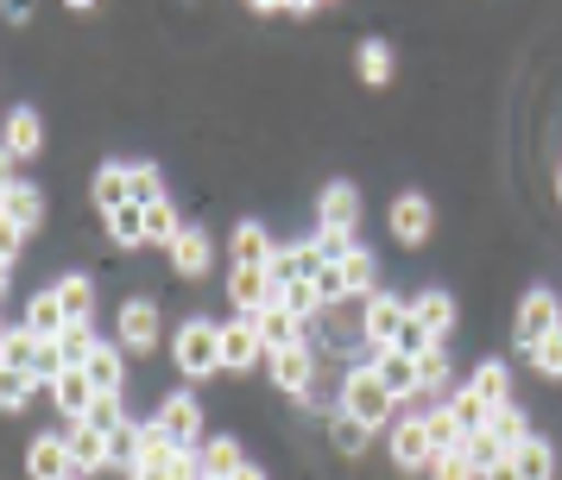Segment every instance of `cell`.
Segmentation results:
<instances>
[{"label":"cell","mask_w":562,"mask_h":480,"mask_svg":"<svg viewBox=\"0 0 562 480\" xmlns=\"http://www.w3.org/2000/svg\"><path fill=\"white\" fill-rule=\"evenodd\" d=\"M335 411H348V417H360L367 429H392L405 411H398V399L385 392V379L373 373V367H348V373L335 379Z\"/></svg>","instance_id":"obj_1"},{"label":"cell","mask_w":562,"mask_h":480,"mask_svg":"<svg viewBox=\"0 0 562 480\" xmlns=\"http://www.w3.org/2000/svg\"><path fill=\"white\" fill-rule=\"evenodd\" d=\"M171 367H178L190 386H203V379L222 373V323L215 316H183L178 328H171Z\"/></svg>","instance_id":"obj_2"},{"label":"cell","mask_w":562,"mask_h":480,"mask_svg":"<svg viewBox=\"0 0 562 480\" xmlns=\"http://www.w3.org/2000/svg\"><path fill=\"white\" fill-rule=\"evenodd\" d=\"M114 342L133 354V360H153L158 348H165V310H158V298H121V310H114Z\"/></svg>","instance_id":"obj_3"},{"label":"cell","mask_w":562,"mask_h":480,"mask_svg":"<svg viewBox=\"0 0 562 480\" xmlns=\"http://www.w3.org/2000/svg\"><path fill=\"white\" fill-rule=\"evenodd\" d=\"M266 379H272V392H284V399H310L323 386V348L316 342H297V348L266 354Z\"/></svg>","instance_id":"obj_4"},{"label":"cell","mask_w":562,"mask_h":480,"mask_svg":"<svg viewBox=\"0 0 562 480\" xmlns=\"http://www.w3.org/2000/svg\"><path fill=\"white\" fill-rule=\"evenodd\" d=\"M557 328H562V298L550 284H531V291L518 298V310H512V348L531 354L537 342H550Z\"/></svg>","instance_id":"obj_5"},{"label":"cell","mask_w":562,"mask_h":480,"mask_svg":"<svg viewBox=\"0 0 562 480\" xmlns=\"http://www.w3.org/2000/svg\"><path fill=\"white\" fill-rule=\"evenodd\" d=\"M38 152H45V121H38L32 101H13L7 126H0V165H7V177H20V165H32Z\"/></svg>","instance_id":"obj_6"},{"label":"cell","mask_w":562,"mask_h":480,"mask_svg":"<svg viewBox=\"0 0 562 480\" xmlns=\"http://www.w3.org/2000/svg\"><path fill=\"white\" fill-rule=\"evenodd\" d=\"M266 335H259L254 316H222V373L228 379H247V373H266Z\"/></svg>","instance_id":"obj_7"},{"label":"cell","mask_w":562,"mask_h":480,"mask_svg":"<svg viewBox=\"0 0 562 480\" xmlns=\"http://www.w3.org/2000/svg\"><path fill=\"white\" fill-rule=\"evenodd\" d=\"M153 417L171 436H178V449H203V436H209V411H203V399L190 392V386H171V392H158V404H153Z\"/></svg>","instance_id":"obj_8"},{"label":"cell","mask_w":562,"mask_h":480,"mask_svg":"<svg viewBox=\"0 0 562 480\" xmlns=\"http://www.w3.org/2000/svg\"><path fill=\"white\" fill-rule=\"evenodd\" d=\"M38 227H45V190L26 183V177H7V183H0V234L32 241Z\"/></svg>","instance_id":"obj_9"},{"label":"cell","mask_w":562,"mask_h":480,"mask_svg":"<svg viewBox=\"0 0 562 480\" xmlns=\"http://www.w3.org/2000/svg\"><path fill=\"white\" fill-rule=\"evenodd\" d=\"M405 323H411V298H398V291H373V298L360 303V328H367V360H373L380 348H392Z\"/></svg>","instance_id":"obj_10"},{"label":"cell","mask_w":562,"mask_h":480,"mask_svg":"<svg viewBox=\"0 0 562 480\" xmlns=\"http://www.w3.org/2000/svg\"><path fill=\"white\" fill-rule=\"evenodd\" d=\"M385 227H392L398 247H424V241L436 234V202L424 197V190H398L392 209H385Z\"/></svg>","instance_id":"obj_11"},{"label":"cell","mask_w":562,"mask_h":480,"mask_svg":"<svg viewBox=\"0 0 562 480\" xmlns=\"http://www.w3.org/2000/svg\"><path fill=\"white\" fill-rule=\"evenodd\" d=\"M26 480H70L77 475V461H70V429H38L26 443Z\"/></svg>","instance_id":"obj_12"},{"label":"cell","mask_w":562,"mask_h":480,"mask_svg":"<svg viewBox=\"0 0 562 480\" xmlns=\"http://www.w3.org/2000/svg\"><path fill=\"white\" fill-rule=\"evenodd\" d=\"M228 303L234 316H259L266 303H279V278H272V266H228Z\"/></svg>","instance_id":"obj_13"},{"label":"cell","mask_w":562,"mask_h":480,"mask_svg":"<svg viewBox=\"0 0 562 480\" xmlns=\"http://www.w3.org/2000/svg\"><path fill=\"white\" fill-rule=\"evenodd\" d=\"M165 259H171V272H178L183 284H196V278H209V272H215V234H209L203 222H183L178 247L165 253Z\"/></svg>","instance_id":"obj_14"},{"label":"cell","mask_w":562,"mask_h":480,"mask_svg":"<svg viewBox=\"0 0 562 480\" xmlns=\"http://www.w3.org/2000/svg\"><path fill=\"white\" fill-rule=\"evenodd\" d=\"M385 455H392V468H405V475H424V468L436 461L424 417H398V424L385 429Z\"/></svg>","instance_id":"obj_15"},{"label":"cell","mask_w":562,"mask_h":480,"mask_svg":"<svg viewBox=\"0 0 562 480\" xmlns=\"http://www.w3.org/2000/svg\"><path fill=\"white\" fill-rule=\"evenodd\" d=\"M316 227H360V183L355 177H329L323 190H316Z\"/></svg>","instance_id":"obj_16"},{"label":"cell","mask_w":562,"mask_h":480,"mask_svg":"<svg viewBox=\"0 0 562 480\" xmlns=\"http://www.w3.org/2000/svg\"><path fill=\"white\" fill-rule=\"evenodd\" d=\"M272 253H279V241L259 215H240L228 227V266H272Z\"/></svg>","instance_id":"obj_17"},{"label":"cell","mask_w":562,"mask_h":480,"mask_svg":"<svg viewBox=\"0 0 562 480\" xmlns=\"http://www.w3.org/2000/svg\"><path fill=\"white\" fill-rule=\"evenodd\" d=\"M70 461H77L82 480L114 475V436H108V429H95V424H70Z\"/></svg>","instance_id":"obj_18"},{"label":"cell","mask_w":562,"mask_h":480,"mask_svg":"<svg viewBox=\"0 0 562 480\" xmlns=\"http://www.w3.org/2000/svg\"><path fill=\"white\" fill-rule=\"evenodd\" d=\"M127 202H133V165H121V158L95 165V177H89V209H95V215H114V209H127Z\"/></svg>","instance_id":"obj_19"},{"label":"cell","mask_w":562,"mask_h":480,"mask_svg":"<svg viewBox=\"0 0 562 480\" xmlns=\"http://www.w3.org/2000/svg\"><path fill=\"white\" fill-rule=\"evenodd\" d=\"M411 316L430 328L436 342H449L461 323V310H456V291H442V284H424V291H411Z\"/></svg>","instance_id":"obj_20"},{"label":"cell","mask_w":562,"mask_h":480,"mask_svg":"<svg viewBox=\"0 0 562 480\" xmlns=\"http://www.w3.org/2000/svg\"><path fill=\"white\" fill-rule=\"evenodd\" d=\"M95 379H89V367H70V373H57L52 379V404H57V417H70V424H82L89 411H95Z\"/></svg>","instance_id":"obj_21"},{"label":"cell","mask_w":562,"mask_h":480,"mask_svg":"<svg viewBox=\"0 0 562 480\" xmlns=\"http://www.w3.org/2000/svg\"><path fill=\"white\" fill-rule=\"evenodd\" d=\"M323 266H329V259H323V247H316V234H304V241H284V247L272 253V278H279V284L316 278Z\"/></svg>","instance_id":"obj_22"},{"label":"cell","mask_w":562,"mask_h":480,"mask_svg":"<svg viewBox=\"0 0 562 480\" xmlns=\"http://www.w3.org/2000/svg\"><path fill=\"white\" fill-rule=\"evenodd\" d=\"M20 323L45 342V335H64L70 328V310H64V298H57V284H45V291H32L26 310H20Z\"/></svg>","instance_id":"obj_23"},{"label":"cell","mask_w":562,"mask_h":480,"mask_svg":"<svg viewBox=\"0 0 562 480\" xmlns=\"http://www.w3.org/2000/svg\"><path fill=\"white\" fill-rule=\"evenodd\" d=\"M254 323H259V335H266V348H272V354H279V348H297V342H310V323L297 316V310H284V303H266Z\"/></svg>","instance_id":"obj_24"},{"label":"cell","mask_w":562,"mask_h":480,"mask_svg":"<svg viewBox=\"0 0 562 480\" xmlns=\"http://www.w3.org/2000/svg\"><path fill=\"white\" fill-rule=\"evenodd\" d=\"M196 461H203L209 480H234L240 468H247V449H240V436H203V449H196Z\"/></svg>","instance_id":"obj_25"},{"label":"cell","mask_w":562,"mask_h":480,"mask_svg":"<svg viewBox=\"0 0 562 480\" xmlns=\"http://www.w3.org/2000/svg\"><path fill=\"white\" fill-rule=\"evenodd\" d=\"M127 360L133 354L114 342V335H102V348L89 354V379H95V392H127Z\"/></svg>","instance_id":"obj_26"},{"label":"cell","mask_w":562,"mask_h":480,"mask_svg":"<svg viewBox=\"0 0 562 480\" xmlns=\"http://www.w3.org/2000/svg\"><path fill=\"white\" fill-rule=\"evenodd\" d=\"M468 386L481 392L486 411H499V404H512V367L499 360V354H486V360H474V373H468Z\"/></svg>","instance_id":"obj_27"},{"label":"cell","mask_w":562,"mask_h":480,"mask_svg":"<svg viewBox=\"0 0 562 480\" xmlns=\"http://www.w3.org/2000/svg\"><path fill=\"white\" fill-rule=\"evenodd\" d=\"M417 379H424V399H430V404H449V392H456V360H449V342H436V348L417 360Z\"/></svg>","instance_id":"obj_28"},{"label":"cell","mask_w":562,"mask_h":480,"mask_svg":"<svg viewBox=\"0 0 562 480\" xmlns=\"http://www.w3.org/2000/svg\"><path fill=\"white\" fill-rule=\"evenodd\" d=\"M380 272H385V259L373 247H355L348 259H341V278H348V298L367 303L373 291H380Z\"/></svg>","instance_id":"obj_29"},{"label":"cell","mask_w":562,"mask_h":480,"mask_svg":"<svg viewBox=\"0 0 562 480\" xmlns=\"http://www.w3.org/2000/svg\"><path fill=\"white\" fill-rule=\"evenodd\" d=\"M392 70H398V57H392V45H385V38H360V45H355V76L367 82V89H385V82H392Z\"/></svg>","instance_id":"obj_30"},{"label":"cell","mask_w":562,"mask_h":480,"mask_svg":"<svg viewBox=\"0 0 562 480\" xmlns=\"http://www.w3.org/2000/svg\"><path fill=\"white\" fill-rule=\"evenodd\" d=\"M373 436H380V429H367L360 417H348V411H335L329 417V449L341 455V461H360V455L373 449Z\"/></svg>","instance_id":"obj_31"},{"label":"cell","mask_w":562,"mask_h":480,"mask_svg":"<svg viewBox=\"0 0 562 480\" xmlns=\"http://www.w3.org/2000/svg\"><path fill=\"white\" fill-rule=\"evenodd\" d=\"M424 429H430V455H461L468 449V429L456 424L449 404H430V411H424Z\"/></svg>","instance_id":"obj_32"},{"label":"cell","mask_w":562,"mask_h":480,"mask_svg":"<svg viewBox=\"0 0 562 480\" xmlns=\"http://www.w3.org/2000/svg\"><path fill=\"white\" fill-rule=\"evenodd\" d=\"M102 227H108V241H114L121 253H139V247H146V209H139V202H127V209L102 215Z\"/></svg>","instance_id":"obj_33"},{"label":"cell","mask_w":562,"mask_h":480,"mask_svg":"<svg viewBox=\"0 0 562 480\" xmlns=\"http://www.w3.org/2000/svg\"><path fill=\"white\" fill-rule=\"evenodd\" d=\"M486 429H493V436H499V443H506V449L518 455L525 443H531V411H525V404L512 399V404H499V411L486 417Z\"/></svg>","instance_id":"obj_34"},{"label":"cell","mask_w":562,"mask_h":480,"mask_svg":"<svg viewBox=\"0 0 562 480\" xmlns=\"http://www.w3.org/2000/svg\"><path fill=\"white\" fill-rule=\"evenodd\" d=\"M57 298L70 310V323H95V278L89 272H64L57 278Z\"/></svg>","instance_id":"obj_35"},{"label":"cell","mask_w":562,"mask_h":480,"mask_svg":"<svg viewBox=\"0 0 562 480\" xmlns=\"http://www.w3.org/2000/svg\"><path fill=\"white\" fill-rule=\"evenodd\" d=\"M38 392H52V386H45V379L32 373H0V411H7V417H26V404L38 399Z\"/></svg>","instance_id":"obj_36"},{"label":"cell","mask_w":562,"mask_h":480,"mask_svg":"<svg viewBox=\"0 0 562 480\" xmlns=\"http://www.w3.org/2000/svg\"><path fill=\"white\" fill-rule=\"evenodd\" d=\"M32 354H38V335L26 323H7V335H0V373H26Z\"/></svg>","instance_id":"obj_37"},{"label":"cell","mask_w":562,"mask_h":480,"mask_svg":"<svg viewBox=\"0 0 562 480\" xmlns=\"http://www.w3.org/2000/svg\"><path fill=\"white\" fill-rule=\"evenodd\" d=\"M178 234H183L178 202H153V209H146V247L171 253V247H178Z\"/></svg>","instance_id":"obj_38"},{"label":"cell","mask_w":562,"mask_h":480,"mask_svg":"<svg viewBox=\"0 0 562 480\" xmlns=\"http://www.w3.org/2000/svg\"><path fill=\"white\" fill-rule=\"evenodd\" d=\"M557 468H562V461H557V443L531 429V443L518 449V475H525V480H557Z\"/></svg>","instance_id":"obj_39"},{"label":"cell","mask_w":562,"mask_h":480,"mask_svg":"<svg viewBox=\"0 0 562 480\" xmlns=\"http://www.w3.org/2000/svg\"><path fill=\"white\" fill-rule=\"evenodd\" d=\"M449 411H456V424L468 429V436H474V429H486V417H493V411H486V404H481V392H474L468 379H461L456 392H449Z\"/></svg>","instance_id":"obj_40"},{"label":"cell","mask_w":562,"mask_h":480,"mask_svg":"<svg viewBox=\"0 0 562 480\" xmlns=\"http://www.w3.org/2000/svg\"><path fill=\"white\" fill-rule=\"evenodd\" d=\"M133 202H139V209L171 202V190H165V171H158V165H146V158H133Z\"/></svg>","instance_id":"obj_41"},{"label":"cell","mask_w":562,"mask_h":480,"mask_svg":"<svg viewBox=\"0 0 562 480\" xmlns=\"http://www.w3.org/2000/svg\"><path fill=\"white\" fill-rule=\"evenodd\" d=\"M57 342H64V354H70V367H89V354L102 348V335H95V323H70L64 335H57Z\"/></svg>","instance_id":"obj_42"},{"label":"cell","mask_w":562,"mask_h":480,"mask_svg":"<svg viewBox=\"0 0 562 480\" xmlns=\"http://www.w3.org/2000/svg\"><path fill=\"white\" fill-rule=\"evenodd\" d=\"M32 373L45 379V386H52L57 373H70V354H64V342H57V335H45V342H38V354H32Z\"/></svg>","instance_id":"obj_43"},{"label":"cell","mask_w":562,"mask_h":480,"mask_svg":"<svg viewBox=\"0 0 562 480\" xmlns=\"http://www.w3.org/2000/svg\"><path fill=\"white\" fill-rule=\"evenodd\" d=\"M525 360L537 367V379H550V386H562V328L550 335V342H537V348L525 354Z\"/></svg>","instance_id":"obj_44"},{"label":"cell","mask_w":562,"mask_h":480,"mask_svg":"<svg viewBox=\"0 0 562 480\" xmlns=\"http://www.w3.org/2000/svg\"><path fill=\"white\" fill-rule=\"evenodd\" d=\"M424 480H481V468L468 455H436L430 468H424Z\"/></svg>","instance_id":"obj_45"},{"label":"cell","mask_w":562,"mask_h":480,"mask_svg":"<svg viewBox=\"0 0 562 480\" xmlns=\"http://www.w3.org/2000/svg\"><path fill=\"white\" fill-rule=\"evenodd\" d=\"M316 291H323V310H335V303H355V298H348V278H341V266H323V272H316Z\"/></svg>","instance_id":"obj_46"},{"label":"cell","mask_w":562,"mask_h":480,"mask_svg":"<svg viewBox=\"0 0 562 480\" xmlns=\"http://www.w3.org/2000/svg\"><path fill=\"white\" fill-rule=\"evenodd\" d=\"M20 247H26V241H13V234H0V278H13V272H20Z\"/></svg>","instance_id":"obj_47"},{"label":"cell","mask_w":562,"mask_h":480,"mask_svg":"<svg viewBox=\"0 0 562 480\" xmlns=\"http://www.w3.org/2000/svg\"><path fill=\"white\" fill-rule=\"evenodd\" d=\"M481 480H525V475H518V455H499V461H493Z\"/></svg>","instance_id":"obj_48"},{"label":"cell","mask_w":562,"mask_h":480,"mask_svg":"<svg viewBox=\"0 0 562 480\" xmlns=\"http://www.w3.org/2000/svg\"><path fill=\"white\" fill-rule=\"evenodd\" d=\"M284 13L291 20H310V13H323V0H284Z\"/></svg>","instance_id":"obj_49"},{"label":"cell","mask_w":562,"mask_h":480,"mask_svg":"<svg viewBox=\"0 0 562 480\" xmlns=\"http://www.w3.org/2000/svg\"><path fill=\"white\" fill-rule=\"evenodd\" d=\"M7 20H13V25H26V20H32V0H7Z\"/></svg>","instance_id":"obj_50"},{"label":"cell","mask_w":562,"mask_h":480,"mask_svg":"<svg viewBox=\"0 0 562 480\" xmlns=\"http://www.w3.org/2000/svg\"><path fill=\"white\" fill-rule=\"evenodd\" d=\"M247 13H284V0H247Z\"/></svg>","instance_id":"obj_51"},{"label":"cell","mask_w":562,"mask_h":480,"mask_svg":"<svg viewBox=\"0 0 562 480\" xmlns=\"http://www.w3.org/2000/svg\"><path fill=\"white\" fill-rule=\"evenodd\" d=\"M234 480H272V475H266L259 461H247V468H240V475H234Z\"/></svg>","instance_id":"obj_52"},{"label":"cell","mask_w":562,"mask_h":480,"mask_svg":"<svg viewBox=\"0 0 562 480\" xmlns=\"http://www.w3.org/2000/svg\"><path fill=\"white\" fill-rule=\"evenodd\" d=\"M64 7H70V13H95V7H102V0H64Z\"/></svg>","instance_id":"obj_53"},{"label":"cell","mask_w":562,"mask_h":480,"mask_svg":"<svg viewBox=\"0 0 562 480\" xmlns=\"http://www.w3.org/2000/svg\"><path fill=\"white\" fill-rule=\"evenodd\" d=\"M133 480H171V475H165V468H153V475H133Z\"/></svg>","instance_id":"obj_54"},{"label":"cell","mask_w":562,"mask_h":480,"mask_svg":"<svg viewBox=\"0 0 562 480\" xmlns=\"http://www.w3.org/2000/svg\"><path fill=\"white\" fill-rule=\"evenodd\" d=\"M557 202H562V171H557Z\"/></svg>","instance_id":"obj_55"},{"label":"cell","mask_w":562,"mask_h":480,"mask_svg":"<svg viewBox=\"0 0 562 480\" xmlns=\"http://www.w3.org/2000/svg\"><path fill=\"white\" fill-rule=\"evenodd\" d=\"M70 480H82V475H70Z\"/></svg>","instance_id":"obj_56"}]
</instances>
